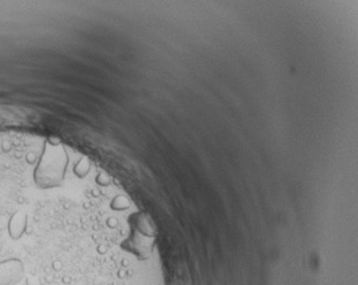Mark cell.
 I'll use <instances>...</instances> for the list:
<instances>
[{"instance_id": "cell-1", "label": "cell", "mask_w": 358, "mask_h": 285, "mask_svg": "<svg viewBox=\"0 0 358 285\" xmlns=\"http://www.w3.org/2000/svg\"><path fill=\"white\" fill-rule=\"evenodd\" d=\"M69 153L59 142L47 140L33 171V180L39 189L59 187L65 180Z\"/></svg>"}, {"instance_id": "cell-2", "label": "cell", "mask_w": 358, "mask_h": 285, "mask_svg": "<svg viewBox=\"0 0 358 285\" xmlns=\"http://www.w3.org/2000/svg\"><path fill=\"white\" fill-rule=\"evenodd\" d=\"M24 264L21 259L0 261V285H17L24 277Z\"/></svg>"}, {"instance_id": "cell-3", "label": "cell", "mask_w": 358, "mask_h": 285, "mask_svg": "<svg viewBox=\"0 0 358 285\" xmlns=\"http://www.w3.org/2000/svg\"><path fill=\"white\" fill-rule=\"evenodd\" d=\"M8 235L13 240L21 239L27 231V215L23 212H16L13 214L8 221Z\"/></svg>"}]
</instances>
